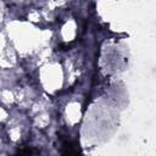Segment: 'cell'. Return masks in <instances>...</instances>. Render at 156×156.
Listing matches in <instances>:
<instances>
[{"instance_id":"1","label":"cell","mask_w":156,"mask_h":156,"mask_svg":"<svg viewBox=\"0 0 156 156\" xmlns=\"http://www.w3.org/2000/svg\"><path fill=\"white\" fill-rule=\"evenodd\" d=\"M60 50H68L69 49V45H67V44H60Z\"/></svg>"}]
</instances>
